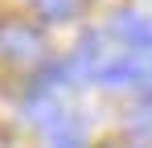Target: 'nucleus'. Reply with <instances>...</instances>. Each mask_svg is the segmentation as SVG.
<instances>
[{
	"mask_svg": "<svg viewBox=\"0 0 152 148\" xmlns=\"http://www.w3.org/2000/svg\"><path fill=\"white\" fill-rule=\"evenodd\" d=\"M41 49H45V41L33 25H21V21L0 25V58L4 62H37Z\"/></svg>",
	"mask_w": 152,
	"mask_h": 148,
	"instance_id": "1",
	"label": "nucleus"
},
{
	"mask_svg": "<svg viewBox=\"0 0 152 148\" xmlns=\"http://www.w3.org/2000/svg\"><path fill=\"white\" fill-rule=\"evenodd\" d=\"M50 148H86V140H82V123H53Z\"/></svg>",
	"mask_w": 152,
	"mask_h": 148,
	"instance_id": "5",
	"label": "nucleus"
},
{
	"mask_svg": "<svg viewBox=\"0 0 152 148\" xmlns=\"http://www.w3.org/2000/svg\"><path fill=\"white\" fill-rule=\"evenodd\" d=\"M33 12H37L41 21L58 25V21L78 17V12H82V0H33Z\"/></svg>",
	"mask_w": 152,
	"mask_h": 148,
	"instance_id": "4",
	"label": "nucleus"
},
{
	"mask_svg": "<svg viewBox=\"0 0 152 148\" xmlns=\"http://www.w3.org/2000/svg\"><path fill=\"white\" fill-rule=\"evenodd\" d=\"M148 66H152L148 53H124V58H115V62H103L99 82L103 86H144Z\"/></svg>",
	"mask_w": 152,
	"mask_h": 148,
	"instance_id": "2",
	"label": "nucleus"
},
{
	"mask_svg": "<svg viewBox=\"0 0 152 148\" xmlns=\"http://www.w3.org/2000/svg\"><path fill=\"white\" fill-rule=\"evenodd\" d=\"M115 37L124 45H132V53H144V49H152V21L136 17V12H119L115 17Z\"/></svg>",
	"mask_w": 152,
	"mask_h": 148,
	"instance_id": "3",
	"label": "nucleus"
}]
</instances>
